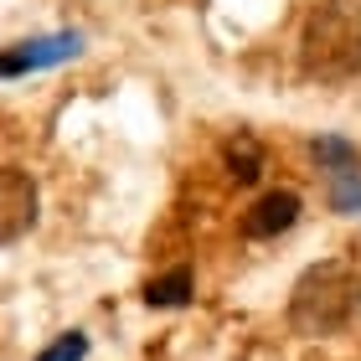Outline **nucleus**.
<instances>
[{
  "label": "nucleus",
  "mask_w": 361,
  "mask_h": 361,
  "mask_svg": "<svg viewBox=\"0 0 361 361\" xmlns=\"http://www.w3.org/2000/svg\"><path fill=\"white\" fill-rule=\"evenodd\" d=\"M361 310V269L351 258H320L289 289V325L300 336H331Z\"/></svg>",
  "instance_id": "1"
},
{
  "label": "nucleus",
  "mask_w": 361,
  "mask_h": 361,
  "mask_svg": "<svg viewBox=\"0 0 361 361\" xmlns=\"http://www.w3.org/2000/svg\"><path fill=\"white\" fill-rule=\"evenodd\" d=\"M300 68L315 83H346L361 73V0H320L305 16Z\"/></svg>",
  "instance_id": "2"
},
{
  "label": "nucleus",
  "mask_w": 361,
  "mask_h": 361,
  "mask_svg": "<svg viewBox=\"0 0 361 361\" xmlns=\"http://www.w3.org/2000/svg\"><path fill=\"white\" fill-rule=\"evenodd\" d=\"M83 52V31H52V37H26L0 52V78H26L42 68H62Z\"/></svg>",
  "instance_id": "3"
},
{
  "label": "nucleus",
  "mask_w": 361,
  "mask_h": 361,
  "mask_svg": "<svg viewBox=\"0 0 361 361\" xmlns=\"http://www.w3.org/2000/svg\"><path fill=\"white\" fill-rule=\"evenodd\" d=\"M37 227V180L16 166H0V248L21 243Z\"/></svg>",
  "instance_id": "4"
},
{
  "label": "nucleus",
  "mask_w": 361,
  "mask_h": 361,
  "mask_svg": "<svg viewBox=\"0 0 361 361\" xmlns=\"http://www.w3.org/2000/svg\"><path fill=\"white\" fill-rule=\"evenodd\" d=\"M300 196L294 191H269V196H258L253 212L243 217V238H253V243H264V238H279V233H289L294 222H300Z\"/></svg>",
  "instance_id": "5"
},
{
  "label": "nucleus",
  "mask_w": 361,
  "mask_h": 361,
  "mask_svg": "<svg viewBox=\"0 0 361 361\" xmlns=\"http://www.w3.org/2000/svg\"><path fill=\"white\" fill-rule=\"evenodd\" d=\"M222 166L227 176L238 180V186H253L258 176H264V145H258V135H248V129H238V135H227L222 140Z\"/></svg>",
  "instance_id": "6"
},
{
  "label": "nucleus",
  "mask_w": 361,
  "mask_h": 361,
  "mask_svg": "<svg viewBox=\"0 0 361 361\" xmlns=\"http://www.w3.org/2000/svg\"><path fill=\"white\" fill-rule=\"evenodd\" d=\"M145 305H150V310H180V305H191V269L176 264L171 274L150 279V284H145Z\"/></svg>",
  "instance_id": "7"
},
{
  "label": "nucleus",
  "mask_w": 361,
  "mask_h": 361,
  "mask_svg": "<svg viewBox=\"0 0 361 361\" xmlns=\"http://www.w3.org/2000/svg\"><path fill=\"white\" fill-rule=\"evenodd\" d=\"M310 155H315V166L325 176H346V171H361V150L351 140H341V135H320V140H310Z\"/></svg>",
  "instance_id": "8"
},
{
  "label": "nucleus",
  "mask_w": 361,
  "mask_h": 361,
  "mask_svg": "<svg viewBox=\"0 0 361 361\" xmlns=\"http://www.w3.org/2000/svg\"><path fill=\"white\" fill-rule=\"evenodd\" d=\"M331 180V207L341 217H356L361 212V171H346V176H325Z\"/></svg>",
  "instance_id": "9"
},
{
  "label": "nucleus",
  "mask_w": 361,
  "mask_h": 361,
  "mask_svg": "<svg viewBox=\"0 0 361 361\" xmlns=\"http://www.w3.org/2000/svg\"><path fill=\"white\" fill-rule=\"evenodd\" d=\"M83 356H88V336L83 331H62L52 346L37 351V361H83Z\"/></svg>",
  "instance_id": "10"
}]
</instances>
